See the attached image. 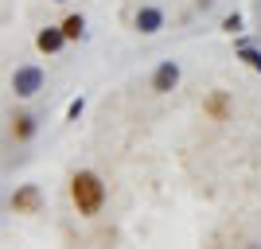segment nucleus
Listing matches in <instances>:
<instances>
[{"mask_svg":"<svg viewBox=\"0 0 261 249\" xmlns=\"http://www.w3.org/2000/svg\"><path fill=\"white\" fill-rule=\"evenodd\" d=\"M70 195H74L78 214L94 218L101 210V203H106V187H101V179L94 172H78L74 179H70Z\"/></svg>","mask_w":261,"mask_h":249,"instance_id":"obj_1","label":"nucleus"},{"mask_svg":"<svg viewBox=\"0 0 261 249\" xmlns=\"http://www.w3.org/2000/svg\"><path fill=\"white\" fill-rule=\"evenodd\" d=\"M207 113H211L215 121H226V113H230L226 94H211V98H207Z\"/></svg>","mask_w":261,"mask_h":249,"instance_id":"obj_7","label":"nucleus"},{"mask_svg":"<svg viewBox=\"0 0 261 249\" xmlns=\"http://www.w3.org/2000/svg\"><path fill=\"white\" fill-rule=\"evenodd\" d=\"M12 90L20 94V98H32L43 90V70L39 66H16V74H12Z\"/></svg>","mask_w":261,"mask_h":249,"instance_id":"obj_2","label":"nucleus"},{"mask_svg":"<svg viewBox=\"0 0 261 249\" xmlns=\"http://www.w3.org/2000/svg\"><path fill=\"white\" fill-rule=\"evenodd\" d=\"M222 27H226V32H238V27H242V16H238V12H234V16H226V20H222Z\"/></svg>","mask_w":261,"mask_h":249,"instance_id":"obj_11","label":"nucleus"},{"mask_svg":"<svg viewBox=\"0 0 261 249\" xmlns=\"http://www.w3.org/2000/svg\"><path fill=\"white\" fill-rule=\"evenodd\" d=\"M82 27H86V23H82V16H66V20H63L66 39H82Z\"/></svg>","mask_w":261,"mask_h":249,"instance_id":"obj_9","label":"nucleus"},{"mask_svg":"<svg viewBox=\"0 0 261 249\" xmlns=\"http://www.w3.org/2000/svg\"><path fill=\"white\" fill-rule=\"evenodd\" d=\"M39 206H43V195H39V187H20L16 195H12V210L16 214H39Z\"/></svg>","mask_w":261,"mask_h":249,"instance_id":"obj_3","label":"nucleus"},{"mask_svg":"<svg viewBox=\"0 0 261 249\" xmlns=\"http://www.w3.org/2000/svg\"><path fill=\"white\" fill-rule=\"evenodd\" d=\"M12 132H16V141H28V136L35 132V121L28 117V113H20V117H16V125H12Z\"/></svg>","mask_w":261,"mask_h":249,"instance_id":"obj_8","label":"nucleus"},{"mask_svg":"<svg viewBox=\"0 0 261 249\" xmlns=\"http://www.w3.org/2000/svg\"><path fill=\"white\" fill-rule=\"evenodd\" d=\"M137 27H141L144 35H156L164 27V16H160V8H141L137 12Z\"/></svg>","mask_w":261,"mask_h":249,"instance_id":"obj_6","label":"nucleus"},{"mask_svg":"<svg viewBox=\"0 0 261 249\" xmlns=\"http://www.w3.org/2000/svg\"><path fill=\"white\" fill-rule=\"evenodd\" d=\"M63 43H66V32H63V23H59V27H43V32L35 35V47H39L43 54H55V51H59Z\"/></svg>","mask_w":261,"mask_h":249,"instance_id":"obj_5","label":"nucleus"},{"mask_svg":"<svg viewBox=\"0 0 261 249\" xmlns=\"http://www.w3.org/2000/svg\"><path fill=\"white\" fill-rule=\"evenodd\" d=\"M238 59H242L246 66H253V70H261V51H253V47H242Z\"/></svg>","mask_w":261,"mask_h":249,"instance_id":"obj_10","label":"nucleus"},{"mask_svg":"<svg viewBox=\"0 0 261 249\" xmlns=\"http://www.w3.org/2000/svg\"><path fill=\"white\" fill-rule=\"evenodd\" d=\"M175 82H179V66L175 63H160L152 74V90L156 94H168V90H175Z\"/></svg>","mask_w":261,"mask_h":249,"instance_id":"obj_4","label":"nucleus"}]
</instances>
